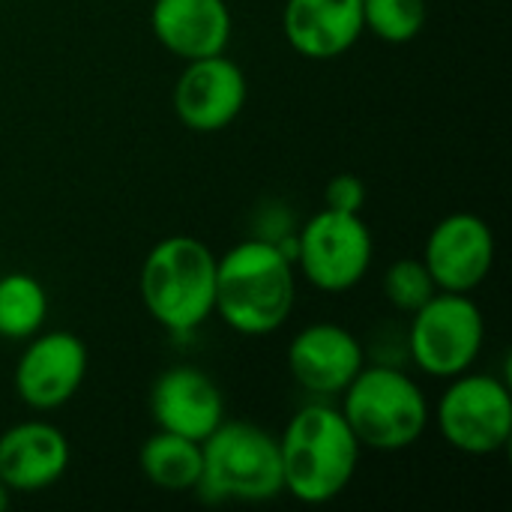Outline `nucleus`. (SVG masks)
Here are the masks:
<instances>
[{"mask_svg": "<svg viewBox=\"0 0 512 512\" xmlns=\"http://www.w3.org/2000/svg\"><path fill=\"white\" fill-rule=\"evenodd\" d=\"M297 303L291 255L264 237H246L216 255V309L237 336L261 339L285 327Z\"/></svg>", "mask_w": 512, "mask_h": 512, "instance_id": "nucleus-1", "label": "nucleus"}, {"mask_svg": "<svg viewBox=\"0 0 512 512\" xmlns=\"http://www.w3.org/2000/svg\"><path fill=\"white\" fill-rule=\"evenodd\" d=\"M285 495L306 507L333 504L357 477L363 447L327 399L303 405L276 435Z\"/></svg>", "mask_w": 512, "mask_h": 512, "instance_id": "nucleus-2", "label": "nucleus"}, {"mask_svg": "<svg viewBox=\"0 0 512 512\" xmlns=\"http://www.w3.org/2000/svg\"><path fill=\"white\" fill-rule=\"evenodd\" d=\"M138 297L162 330L192 336L216 309V252L192 234L153 243L138 270Z\"/></svg>", "mask_w": 512, "mask_h": 512, "instance_id": "nucleus-3", "label": "nucleus"}, {"mask_svg": "<svg viewBox=\"0 0 512 512\" xmlns=\"http://www.w3.org/2000/svg\"><path fill=\"white\" fill-rule=\"evenodd\" d=\"M339 399V411L363 450L402 453L420 444L432 423L426 390L396 363H366Z\"/></svg>", "mask_w": 512, "mask_h": 512, "instance_id": "nucleus-4", "label": "nucleus"}, {"mask_svg": "<svg viewBox=\"0 0 512 512\" xmlns=\"http://www.w3.org/2000/svg\"><path fill=\"white\" fill-rule=\"evenodd\" d=\"M210 504H267L285 495L279 441L258 423L222 420L201 441V483Z\"/></svg>", "mask_w": 512, "mask_h": 512, "instance_id": "nucleus-5", "label": "nucleus"}, {"mask_svg": "<svg viewBox=\"0 0 512 512\" xmlns=\"http://www.w3.org/2000/svg\"><path fill=\"white\" fill-rule=\"evenodd\" d=\"M486 315L471 294L438 291L417 312L405 333L408 360L429 378L450 381L477 366L486 348Z\"/></svg>", "mask_w": 512, "mask_h": 512, "instance_id": "nucleus-6", "label": "nucleus"}, {"mask_svg": "<svg viewBox=\"0 0 512 512\" xmlns=\"http://www.w3.org/2000/svg\"><path fill=\"white\" fill-rule=\"evenodd\" d=\"M375 261V237L363 213L318 210L294 231V267L321 294L354 291Z\"/></svg>", "mask_w": 512, "mask_h": 512, "instance_id": "nucleus-7", "label": "nucleus"}, {"mask_svg": "<svg viewBox=\"0 0 512 512\" xmlns=\"http://www.w3.org/2000/svg\"><path fill=\"white\" fill-rule=\"evenodd\" d=\"M432 420L456 453L495 456L512 438L510 384L492 372H462L447 381Z\"/></svg>", "mask_w": 512, "mask_h": 512, "instance_id": "nucleus-8", "label": "nucleus"}, {"mask_svg": "<svg viewBox=\"0 0 512 512\" xmlns=\"http://www.w3.org/2000/svg\"><path fill=\"white\" fill-rule=\"evenodd\" d=\"M90 366L87 345L72 330H39L15 360L12 387L24 408L51 414L69 405L84 387Z\"/></svg>", "mask_w": 512, "mask_h": 512, "instance_id": "nucleus-9", "label": "nucleus"}, {"mask_svg": "<svg viewBox=\"0 0 512 512\" xmlns=\"http://www.w3.org/2000/svg\"><path fill=\"white\" fill-rule=\"evenodd\" d=\"M498 240L477 213H450L438 219L423 246V264L438 291L474 294L495 270Z\"/></svg>", "mask_w": 512, "mask_h": 512, "instance_id": "nucleus-10", "label": "nucleus"}, {"mask_svg": "<svg viewBox=\"0 0 512 512\" xmlns=\"http://www.w3.org/2000/svg\"><path fill=\"white\" fill-rule=\"evenodd\" d=\"M249 81L240 63L225 54L189 60L174 84L171 105L177 120L198 132L213 135L228 129L246 108Z\"/></svg>", "mask_w": 512, "mask_h": 512, "instance_id": "nucleus-11", "label": "nucleus"}, {"mask_svg": "<svg viewBox=\"0 0 512 512\" xmlns=\"http://www.w3.org/2000/svg\"><path fill=\"white\" fill-rule=\"evenodd\" d=\"M366 363V345L336 321H312L300 327L285 351L288 375L312 399L342 396Z\"/></svg>", "mask_w": 512, "mask_h": 512, "instance_id": "nucleus-12", "label": "nucleus"}, {"mask_svg": "<svg viewBox=\"0 0 512 512\" xmlns=\"http://www.w3.org/2000/svg\"><path fill=\"white\" fill-rule=\"evenodd\" d=\"M150 417L156 429L204 441L225 420V393L192 363L168 366L150 384Z\"/></svg>", "mask_w": 512, "mask_h": 512, "instance_id": "nucleus-13", "label": "nucleus"}, {"mask_svg": "<svg viewBox=\"0 0 512 512\" xmlns=\"http://www.w3.org/2000/svg\"><path fill=\"white\" fill-rule=\"evenodd\" d=\"M69 462V438L51 420L33 417L0 432V480L12 495H36L57 486Z\"/></svg>", "mask_w": 512, "mask_h": 512, "instance_id": "nucleus-14", "label": "nucleus"}, {"mask_svg": "<svg viewBox=\"0 0 512 512\" xmlns=\"http://www.w3.org/2000/svg\"><path fill=\"white\" fill-rule=\"evenodd\" d=\"M153 39L177 60H201L225 54L234 36L228 0H153Z\"/></svg>", "mask_w": 512, "mask_h": 512, "instance_id": "nucleus-15", "label": "nucleus"}, {"mask_svg": "<svg viewBox=\"0 0 512 512\" xmlns=\"http://www.w3.org/2000/svg\"><path fill=\"white\" fill-rule=\"evenodd\" d=\"M360 0H285L282 36L306 60H336L363 36Z\"/></svg>", "mask_w": 512, "mask_h": 512, "instance_id": "nucleus-16", "label": "nucleus"}, {"mask_svg": "<svg viewBox=\"0 0 512 512\" xmlns=\"http://www.w3.org/2000/svg\"><path fill=\"white\" fill-rule=\"evenodd\" d=\"M138 468L159 492H195L201 483V441L156 429L138 450Z\"/></svg>", "mask_w": 512, "mask_h": 512, "instance_id": "nucleus-17", "label": "nucleus"}, {"mask_svg": "<svg viewBox=\"0 0 512 512\" xmlns=\"http://www.w3.org/2000/svg\"><path fill=\"white\" fill-rule=\"evenodd\" d=\"M48 321V291L45 285L24 270L0 276V339L27 342Z\"/></svg>", "mask_w": 512, "mask_h": 512, "instance_id": "nucleus-18", "label": "nucleus"}, {"mask_svg": "<svg viewBox=\"0 0 512 512\" xmlns=\"http://www.w3.org/2000/svg\"><path fill=\"white\" fill-rule=\"evenodd\" d=\"M363 30L387 45L414 42L429 18L426 0H360Z\"/></svg>", "mask_w": 512, "mask_h": 512, "instance_id": "nucleus-19", "label": "nucleus"}, {"mask_svg": "<svg viewBox=\"0 0 512 512\" xmlns=\"http://www.w3.org/2000/svg\"><path fill=\"white\" fill-rule=\"evenodd\" d=\"M381 291L387 297V303L405 315L417 312L426 300H432L438 294L423 258H399L393 261L384 276H381Z\"/></svg>", "mask_w": 512, "mask_h": 512, "instance_id": "nucleus-20", "label": "nucleus"}, {"mask_svg": "<svg viewBox=\"0 0 512 512\" xmlns=\"http://www.w3.org/2000/svg\"><path fill=\"white\" fill-rule=\"evenodd\" d=\"M366 198H369V189L357 174H336L324 189V207L342 210V213H363Z\"/></svg>", "mask_w": 512, "mask_h": 512, "instance_id": "nucleus-21", "label": "nucleus"}, {"mask_svg": "<svg viewBox=\"0 0 512 512\" xmlns=\"http://www.w3.org/2000/svg\"><path fill=\"white\" fill-rule=\"evenodd\" d=\"M12 498H15V495H12V492L6 489V483L0 480V512L9 510V504H12Z\"/></svg>", "mask_w": 512, "mask_h": 512, "instance_id": "nucleus-22", "label": "nucleus"}]
</instances>
